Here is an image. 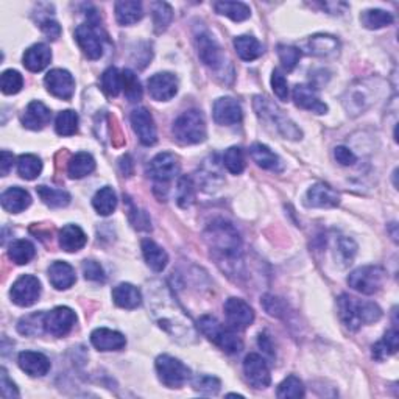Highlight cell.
Segmentation results:
<instances>
[{
    "label": "cell",
    "mask_w": 399,
    "mask_h": 399,
    "mask_svg": "<svg viewBox=\"0 0 399 399\" xmlns=\"http://www.w3.org/2000/svg\"><path fill=\"white\" fill-rule=\"evenodd\" d=\"M180 173V161L173 153L162 152L156 155L148 165V175L156 181V187L162 186L167 189V182L172 181Z\"/></svg>",
    "instance_id": "9"
},
{
    "label": "cell",
    "mask_w": 399,
    "mask_h": 399,
    "mask_svg": "<svg viewBox=\"0 0 399 399\" xmlns=\"http://www.w3.org/2000/svg\"><path fill=\"white\" fill-rule=\"evenodd\" d=\"M50 119H52V111L43 101L38 100L28 104L24 114H22V123H24V127L33 131L43 130L50 122Z\"/></svg>",
    "instance_id": "23"
},
{
    "label": "cell",
    "mask_w": 399,
    "mask_h": 399,
    "mask_svg": "<svg viewBox=\"0 0 399 399\" xmlns=\"http://www.w3.org/2000/svg\"><path fill=\"white\" fill-rule=\"evenodd\" d=\"M24 86V78H22L21 73L18 71H5L0 77V88H2V93L7 95L18 94L19 90Z\"/></svg>",
    "instance_id": "48"
},
{
    "label": "cell",
    "mask_w": 399,
    "mask_h": 399,
    "mask_svg": "<svg viewBox=\"0 0 399 399\" xmlns=\"http://www.w3.org/2000/svg\"><path fill=\"white\" fill-rule=\"evenodd\" d=\"M88 242L84 231L77 225H66L60 231V247L67 253L80 252Z\"/></svg>",
    "instance_id": "27"
},
{
    "label": "cell",
    "mask_w": 399,
    "mask_h": 399,
    "mask_svg": "<svg viewBox=\"0 0 399 399\" xmlns=\"http://www.w3.org/2000/svg\"><path fill=\"white\" fill-rule=\"evenodd\" d=\"M55 130L60 136H73L78 131V114L72 110L61 111L56 116Z\"/></svg>",
    "instance_id": "42"
},
{
    "label": "cell",
    "mask_w": 399,
    "mask_h": 399,
    "mask_svg": "<svg viewBox=\"0 0 399 399\" xmlns=\"http://www.w3.org/2000/svg\"><path fill=\"white\" fill-rule=\"evenodd\" d=\"M309 52L315 56H332L339 53V41L330 35H315L309 39Z\"/></svg>",
    "instance_id": "34"
},
{
    "label": "cell",
    "mask_w": 399,
    "mask_h": 399,
    "mask_svg": "<svg viewBox=\"0 0 399 399\" xmlns=\"http://www.w3.org/2000/svg\"><path fill=\"white\" fill-rule=\"evenodd\" d=\"M214 121L219 125H236L242 121V106L237 100L231 97H223V99L215 100L214 108Z\"/></svg>",
    "instance_id": "19"
},
{
    "label": "cell",
    "mask_w": 399,
    "mask_h": 399,
    "mask_svg": "<svg viewBox=\"0 0 399 399\" xmlns=\"http://www.w3.org/2000/svg\"><path fill=\"white\" fill-rule=\"evenodd\" d=\"M112 300L122 309H136L142 303V295L133 284L122 282L112 289Z\"/></svg>",
    "instance_id": "28"
},
{
    "label": "cell",
    "mask_w": 399,
    "mask_h": 399,
    "mask_svg": "<svg viewBox=\"0 0 399 399\" xmlns=\"http://www.w3.org/2000/svg\"><path fill=\"white\" fill-rule=\"evenodd\" d=\"M262 304H264L265 311L269 312L270 315L281 317L284 306L279 298H275V296H271V295H267V296H264V300H262Z\"/></svg>",
    "instance_id": "57"
},
{
    "label": "cell",
    "mask_w": 399,
    "mask_h": 399,
    "mask_svg": "<svg viewBox=\"0 0 399 399\" xmlns=\"http://www.w3.org/2000/svg\"><path fill=\"white\" fill-rule=\"evenodd\" d=\"M13 164H14L13 153L3 150L2 155H0V173H2V176L8 175L10 170L13 169Z\"/></svg>",
    "instance_id": "60"
},
{
    "label": "cell",
    "mask_w": 399,
    "mask_h": 399,
    "mask_svg": "<svg viewBox=\"0 0 399 399\" xmlns=\"http://www.w3.org/2000/svg\"><path fill=\"white\" fill-rule=\"evenodd\" d=\"M254 108L261 117H264L267 121L276 125V130L284 136V138L293 141L301 139V131L296 128V125L292 121H289V119L282 114V111H279L269 100L262 99V97H256Z\"/></svg>",
    "instance_id": "6"
},
{
    "label": "cell",
    "mask_w": 399,
    "mask_h": 399,
    "mask_svg": "<svg viewBox=\"0 0 399 399\" xmlns=\"http://www.w3.org/2000/svg\"><path fill=\"white\" fill-rule=\"evenodd\" d=\"M2 208L11 214H18L25 210L32 204V197L25 189L21 187H10L2 193Z\"/></svg>",
    "instance_id": "26"
},
{
    "label": "cell",
    "mask_w": 399,
    "mask_h": 399,
    "mask_svg": "<svg viewBox=\"0 0 399 399\" xmlns=\"http://www.w3.org/2000/svg\"><path fill=\"white\" fill-rule=\"evenodd\" d=\"M172 133L180 144L193 145L206 139V122L197 110L182 112L172 127Z\"/></svg>",
    "instance_id": "4"
},
{
    "label": "cell",
    "mask_w": 399,
    "mask_h": 399,
    "mask_svg": "<svg viewBox=\"0 0 399 399\" xmlns=\"http://www.w3.org/2000/svg\"><path fill=\"white\" fill-rule=\"evenodd\" d=\"M234 49L237 55L241 56L243 61H253L258 60L259 56L264 53V47L258 41V39L253 36H239L234 39Z\"/></svg>",
    "instance_id": "33"
},
{
    "label": "cell",
    "mask_w": 399,
    "mask_h": 399,
    "mask_svg": "<svg viewBox=\"0 0 399 399\" xmlns=\"http://www.w3.org/2000/svg\"><path fill=\"white\" fill-rule=\"evenodd\" d=\"M10 295L14 304L21 307L33 306L41 295V282L35 276L24 275L13 284Z\"/></svg>",
    "instance_id": "10"
},
{
    "label": "cell",
    "mask_w": 399,
    "mask_h": 399,
    "mask_svg": "<svg viewBox=\"0 0 399 399\" xmlns=\"http://www.w3.org/2000/svg\"><path fill=\"white\" fill-rule=\"evenodd\" d=\"M36 192L39 198L50 208H64L71 203V195L62 189H53L47 186H38Z\"/></svg>",
    "instance_id": "38"
},
{
    "label": "cell",
    "mask_w": 399,
    "mask_h": 399,
    "mask_svg": "<svg viewBox=\"0 0 399 399\" xmlns=\"http://www.w3.org/2000/svg\"><path fill=\"white\" fill-rule=\"evenodd\" d=\"M36 250L35 245L32 242L25 241V239H21V241H16L10 245L8 250V258L18 265H25L35 258Z\"/></svg>",
    "instance_id": "37"
},
{
    "label": "cell",
    "mask_w": 399,
    "mask_h": 399,
    "mask_svg": "<svg viewBox=\"0 0 399 399\" xmlns=\"http://www.w3.org/2000/svg\"><path fill=\"white\" fill-rule=\"evenodd\" d=\"M156 373L159 380L169 389H180L191 378V370L169 354H162L156 359Z\"/></svg>",
    "instance_id": "5"
},
{
    "label": "cell",
    "mask_w": 399,
    "mask_h": 399,
    "mask_svg": "<svg viewBox=\"0 0 399 399\" xmlns=\"http://www.w3.org/2000/svg\"><path fill=\"white\" fill-rule=\"evenodd\" d=\"M223 164L232 175L242 173L245 169V156H243L242 148H239V147L228 148L223 155Z\"/></svg>",
    "instance_id": "49"
},
{
    "label": "cell",
    "mask_w": 399,
    "mask_h": 399,
    "mask_svg": "<svg viewBox=\"0 0 399 399\" xmlns=\"http://www.w3.org/2000/svg\"><path fill=\"white\" fill-rule=\"evenodd\" d=\"M192 387L197 391L203 393V395H217L221 384L217 378H214V376L202 374L197 376V378L192 380Z\"/></svg>",
    "instance_id": "52"
},
{
    "label": "cell",
    "mask_w": 399,
    "mask_h": 399,
    "mask_svg": "<svg viewBox=\"0 0 399 399\" xmlns=\"http://www.w3.org/2000/svg\"><path fill=\"white\" fill-rule=\"evenodd\" d=\"M204 237H206L209 247L214 252L220 253L223 258L232 259L241 254V236H239L236 228L225 220H217L214 223H210L208 231L204 232Z\"/></svg>",
    "instance_id": "2"
},
{
    "label": "cell",
    "mask_w": 399,
    "mask_h": 399,
    "mask_svg": "<svg viewBox=\"0 0 399 399\" xmlns=\"http://www.w3.org/2000/svg\"><path fill=\"white\" fill-rule=\"evenodd\" d=\"M75 39L80 47H82L83 53L89 60H99L104 55L105 35L97 22L90 21L88 24L78 25L75 30Z\"/></svg>",
    "instance_id": "7"
},
{
    "label": "cell",
    "mask_w": 399,
    "mask_h": 399,
    "mask_svg": "<svg viewBox=\"0 0 399 399\" xmlns=\"http://www.w3.org/2000/svg\"><path fill=\"white\" fill-rule=\"evenodd\" d=\"M279 60L282 62V67L286 71H293L301 58V50L293 45H279L278 47Z\"/></svg>",
    "instance_id": "53"
},
{
    "label": "cell",
    "mask_w": 399,
    "mask_h": 399,
    "mask_svg": "<svg viewBox=\"0 0 399 399\" xmlns=\"http://www.w3.org/2000/svg\"><path fill=\"white\" fill-rule=\"evenodd\" d=\"M361 21L363 27L370 28V30H379V28L391 24L393 16L384 10H367L362 13Z\"/></svg>",
    "instance_id": "43"
},
{
    "label": "cell",
    "mask_w": 399,
    "mask_h": 399,
    "mask_svg": "<svg viewBox=\"0 0 399 399\" xmlns=\"http://www.w3.org/2000/svg\"><path fill=\"white\" fill-rule=\"evenodd\" d=\"M195 200V186L191 176H181L176 187V203L181 208H189Z\"/></svg>",
    "instance_id": "45"
},
{
    "label": "cell",
    "mask_w": 399,
    "mask_h": 399,
    "mask_svg": "<svg viewBox=\"0 0 399 399\" xmlns=\"http://www.w3.org/2000/svg\"><path fill=\"white\" fill-rule=\"evenodd\" d=\"M293 100L296 106L315 114H324L328 111L326 104H323L320 100L317 90L312 86H307V84H296L293 88Z\"/></svg>",
    "instance_id": "21"
},
{
    "label": "cell",
    "mask_w": 399,
    "mask_h": 399,
    "mask_svg": "<svg viewBox=\"0 0 399 399\" xmlns=\"http://www.w3.org/2000/svg\"><path fill=\"white\" fill-rule=\"evenodd\" d=\"M141 247H142V254H144L147 265L150 267L152 270L162 271L165 267H167L169 256L158 243L150 241V239H145V241H142Z\"/></svg>",
    "instance_id": "29"
},
{
    "label": "cell",
    "mask_w": 399,
    "mask_h": 399,
    "mask_svg": "<svg viewBox=\"0 0 399 399\" xmlns=\"http://www.w3.org/2000/svg\"><path fill=\"white\" fill-rule=\"evenodd\" d=\"M385 271L378 265L361 267L348 276V284L363 295H374L384 284Z\"/></svg>",
    "instance_id": "8"
},
{
    "label": "cell",
    "mask_w": 399,
    "mask_h": 399,
    "mask_svg": "<svg viewBox=\"0 0 399 399\" xmlns=\"http://www.w3.org/2000/svg\"><path fill=\"white\" fill-rule=\"evenodd\" d=\"M398 345H399L398 330L396 329L387 330L384 339L373 346V357L378 359V361H384V359L389 357L390 354H395L398 351Z\"/></svg>",
    "instance_id": "39"
},
{
    "label": "cell",
    "mask_w": 399,
    "mask_h": 399,
    "mask_svg": "<svg viewBox=\"0 0 399 399\" xmlns=\"http://www.w3.org/2000/svg\"><path fill=\"white\" fill-rule=\"evenodd\" d=\"M304 203L309 208H335L340 203V197L330 186L317 182L306 192Z\"/></svg>",
    "instance_id": "18"
},
{
    "label": "cell",
    "mask_w": 399,
    "mask_h": 399,
    "mask_svg": "<svg viewBox=\"0 0 399 399\" xmlns=\"http://www.w3.org/2000/svg\"><path fill=\"white\" fill-rule=\"evenodd\" d=\"M259 346L262 348V350H264V352H267V354L273 356V346L270 343V339L267 337L265 334H261L259 335Z\"/></svg>",
    "instance_id": "61"
},
{
    "label": "cell",
    "mask_w": 399,
    "mask_h": 399,
    "mask_svg": "<svg viewBox=\"0 0 399 399\" xmlns=\"http://www.w3.org/2000/svg\"><path fill=\"white\" fill-rule=\"evenodd\" d=\"M356 252H357V245L352 242L351 239H348V237L339 239L337 247H335V258L343 264V267L351 264L356 256Z\"/></svg>",
    "instance_id": "51"
},
{
    "label": "cell",
    "mask_w": 399,
    "mask_h": 399,
    "mask_svg": "<svg viewBox=\"0 0 399 399\" xmlns=\"http://www.w3.org/2000/svg\"><path fill=\"white\" fill-rule=\"evenodd\" d=\"M44 83L49 93L61 100H71L75 93V80L71 75V72L64 69L50 71L45 75Z\"/></svg>",
    "instance_id": "14"
},
{
    "label": "cell",
    "mask_w": 399,
    "mask_h": 399,
    "mask_svg": "<svg viewBox=\"0 0 399 399\" xmlns=\"http://www.w3.org/2000/svg\"><path fill=\"white\" fill-rule=\"evenodd\" d=\"M90 343L99 351H121L127 345V339L117 330L99 328L90 334Z\"/></svg>",
    "instance_id": "20"
},
{
    "label": "cell",
    "mask_w": 399,
    "mask_h": 399,
    "mask_svg": "<svg viewBox=\"0 0 399 399\" xmlns=\"http://www.w3.org/2000/svg\"><path fill=\"white\" fill-rule=\"evenodd\" d=\"M339 313L341 323L352 332H356L363 324L376 323L382 317V311L378 304L356 300L350 295H341L339 298Z\"/></svg>",
    "instance_id": "1"
},
{
    "label": "cell",
    "mask_w": 399,
    "mask_h": 399,
    "mask_svg": "<svg viewBox=\"0 0 399 399\" xmlns=\"http://www.w3.org/2000/svg\"><path fill=\"white\" fill-rule=\"evenodd\" d=\"M0 391H2V396L11 399V398H19L18 387L14 385V382H11L5 368H2V379H0Z\"/></svg>",
    "instance_id": "56"
},
{
    "label": "cell",
    "mask_w": 399,
    "mask_h": 399,
    "mask_svg": "<svg viewBox=\"0 0 399 399\" xmlns=\"http://www.w3.org/2000/svg\"><path fill=\"white\" fill-rule=\"evenodd\" d=\"M49 279L56 290H66L75 284L77 276H75V271H73V269L67 264V262L56 261L50 265Z\"/></svg>",
    "instance_id": "24"
},
{
    "label": "cell",
    "mask_w": 399,
    "mask_h": 399,
    "mask_svg": "<svg viewBox=\"0 0 399 399\" xmlns=\"http://www.w3.org/2000/svg\"><path fill=\"white\" fill-rule=\"evenodd\" d=\"M93 206L100 215L112 214L117 208V195L112 191V187H101L93 198Z\"/></svg>",
    "instance_id": "35"
},
{
    "label": "cell",
    "mask_w": 399,
    "mask_h": 399,
    "mask_svg": "<svg viewBox=\"0 0 399 399\" xmlns=\"http://www.w3.org/2000/svg\"><path fill=\"white\" fill-rule=\"evenodd\" d=\"M45 329V313L44 312H35L30 313L24 318H21L18 324V330L22 335H39Z\"/></svg>",
    "instance_id": "41"
},
{
    "label": "cell",
    "mask_w": 399,
    "mask_h": 399,
    "mask_svg": "<svg viewBox=\"0 0 399 399\" xmlns=\"http://www.w3.org/2000/svg\"><path fill=\"white\" fill-rule=\"evenodd\" d=\"M152 13H153V24H155L156 32H164L165 28L170 25L173 18V10L169 3L165 2H155L152 3Z\"/></svg>",
    "instance_id": "44"
},
{
    "label": "cell",
    "mask_w": 399,
    "mask_h": 399,
    "mask_svg": "<svg viewBox=\"0 0 399 399\" xmlns=\"http://www.w3.org/2000/svg\"><path fill=\"white\" fill-rule=\"evenodd\" d=\"M197 47L200 60L208 67H210V69L217 71L223 66V52H221V47L209 33H200L197 36Z\"/></svg>",
    "instance_id": "17"
},
{
    "label": "cell",
    "mask_w": 399,
    "mask_h": 399,
    "mask_svg": "<svg viewBox=\"0 0 399 399\" xmlns=\"http://www.w3.org/2000/svg\"><path fill=\"white\" fill-rule=\"evenodd\" d=\"M50 60H52V52L47 45L41 43L32 45L24 53V66L30 72H41L50 64Z\"/></svg>",
    "instance_id": "25"
},
{
    "label": "cell",
    "mask_w": 399,
    "mask_h": 399,
    "mask_svg": "<svg viewBox=\"0 0 399 399\" xmlns=\"http://www.w3.org/2000/svg\"><path fill=\"white\" fill-rule=\"evenodd\" d=\"M271 88H273V93L278 97L279 100L282 101H287L289 100V84H287V80L286 77L282 75L281 71L275 69L273 71V75H271Z\"/></svg>",
    "instance_id": "54"
},
{
    "label": "cell",
    "mask_w": 399,
    "mask_h": 399,
    "mask_svg": "<svg viewBox=\"0 0 399 399\" xmlns=\"http://www.w3.org/2000/svg\"><path fill=\"white\" fill-rule=\"evenodd\" d=\"M18 363L22 372H25L32 378H41L45 376L50 370V361L47 356H44L43 352L35 351H24L21 352L18 357Z\"/></svg>",
    "instance_id": "22"
},
{
    "label": "cell",
    "mask_w": 399,
    "mask_h": 399,
    "mask_svg": "<svg viewBox=\"0 0 399 399\" xmlns=\"http://www.w3.org/2000/svg\"><path fill=\"white\" fill-rule=\"evenodd\" d=\"M95 170V159L93 155H89L86 152H80L77 155H73L67 165V173H69L71 178L80 180L88 176L89 173H93Z\"/></svg>",
    "instance_id": "31"
},
{
    "label": "cell",
    "mask_w": 399,
    "mask_h": 399,
    "mask_svg": "<svg viewBox=\"0 0 399 399\" xmlns=\"http://www.w3.org/2000/svg\"><path fill=\"white\" fill-rule=\"evenodd\" d=\"M243 372L250 384L256 387V389H267L270 385V368L259 354H248L245 357Z\"/></svg>",
    "instance_id": "15"
},
{
    "label": "cell",
    "mask_w": 399,
    "mask_h": 399,
    "mask_svg": "<svg viewBox=\"0 0 399 399\" xmlns=\"http://www.w3.org/2000/svg\"><path fill=\"white\" fill-rule=\"evenodd\" d=\"M214 8L219 14L226 16L234 22L247 21L252 16V10L242 2H215Z\"/></svg>",
    "instance_id": "36"
},
{
    "label": "cell",
    "mask_w": 399,
    "mask_h": 399,
    "mask_svg": "<svg viewBox=\"0 0 399 399\" xmlns=\"http://www.w3.org/2000/svg\"><path fill=\"white\" fill-rule=\"evenodd\" d=\"M148 94L156 101H169L178 93V80L173 73L161 72L148 78Z\"/></svg>",
    "instance_id": "12"
},
{
    "label": "cell",
    "mask_w": 399,
    "mask_h": 399,
    "mask_svg": "<svg viewBox=\"0 0 399 399\" xmlns=\"http://www.w3.org/2000/svg\"><path fill=\"white\" fill-rule=\"evenodd\" d=\"M83 275L89 281H95V282H104L105 281V271L101 269V265L99 262L95 261H84L82 265Z\"/></svg>",
    "instance_id": "55"
},
{
    "label": "cell",
    "mask_w": 399,
    "mask_h": 399,
    "mask_svg": "<svg viewBox=\"0 0 399 399\" xmlns=\"http://www.w3.org/2000/svg\"><path fill=\"white\" fill-rule=\"evenodd\" d=\"M226 322L232 329H245L252 326L254 322V311L248 303L241 298H230L225 303Z\"/></svg>",
    "instance_id": "13"
},
{
    "label": "cell",
    "mask_w": 399,
    "mask_h": 399,
    "mask_svg": "<svg viewBox=\"0 0 399 399\" xmlns=\"http://www.w3.org/2000/svg\"><path fill=\"white\" fill-rule=\"evenodd\" d=\"M304 396V387L296 376H289L282 384L278 387V398L287 399V398H303Z\"/></svg>",
    "instance_id": "50"
},
{
    "label": "cell",
    "mask_w": 399,
    "mask_h": 399,
    "mask_svg": "<svg viewBox=\"0 0 399 399\" xmlns=\"http://www.w3.org/2000/svg\"><path fill=\"white\" fill-rule=\"evenodd\" d=\"M77 322L75 312L66 306L55 307L53 311L45 313V330L55 337H64L69 334Z\"/></svg>",
    "instance_id": "11"
},
{
    "label": "cell",
    "mask_w": 399,
    "mask_h": 399,
    "mask_svg": "<svg viewBox=\"0 0 399 399\" xmlns=\"http://www.w3.org/2000/svg\"><path fill=\"white\" fill-rule=\"evenodd\" d=\"M144 18V10L141 2H122L116 3V19L121 25H133Z\"/></svg>",
    "instance_id": "32"
},
{
    "label": "cell",
    "mask_w": 399,
    "mask_h": 399,
    "mask_svg": "<svg viewBox=\"0 0 399 399\" xmlns=\"http://www.w3.org/2000/svg\"><path fill=\"white\" fill-rule=\"evenodd\" d=\"M101 88L110 97H117L122 90V73L116 67H108L101 75Z\"/></svg>",
    "instance_id": "46"
},
{
    "label": "cell",
    "mask_w": 399,
    "mask_h": 399,
    "mask_svg": "<svg viewBox=\"0 0 399 399\" xmlns=\"http://www.w3.org/2000/svg\"><path fill=\"white\" fill-rule=\"evenodd\" d=\"M41 30L45 36L49 39L55 41L56 38H60L61 35V27L58 25V22H55L52 19H45L41 22Z\"/></svg>",
    "instance_id": "59"
},
{
    "label": "cell",
    "mask_w": 399,
    "mask_h": 399,
    "mask_svg": "<svg viewBox=\"0 0 399 399\" xmlns=\"http://www.w3.org/2000/svg\"><path fill=\"white\" fill-rule=\"evenodd\" d=\"M250 155H252L253 161L259 165V167L265 170H273V172H279L282 169V162L278 155H275L269 147L262 144H253L250 148Z\"/></svg>",
    "instance_id": "30"
},
{
    "label": "cell",
    "mask_w": 399,
    "mask_h": 399,
    "mask_svg": "<svg viewBox=\"0 0 399 399\" xmlns=\"http://www.w3.org/2000/svg\"><path fill=\"white\" fill-rule=\"evenodd\" d=\"M334 156H335V159H337V162H340L341 165H352L357 159L354 153H352L350 148L341 147V145L335 148Z\"/></svg>",
    "instance_id": "58"
},
{
    "label": "cell",
    "mask_w": 399,
    "mask_h": 399,
    "mask_svg": "<svg viewBox=\"0 0 399 399\" xmlns=\"http://www.w3.org/2000/svg\"><path fill=\"white\" fill-rule=\"evenodd\" d=\"M18 172L24 180H36L43 172L41 159L35 155H22L18 159Z\"/></svg>",
    "instance_id": "40"
},
{
    "label": "cell",
    "mask_w": 399,
    "mask_h": 399,
    "mask_svg": "<svg viewBox=\"0 0 399 399\" xmlns=\"http://www.w3.org/2000/svg\"><path fill=\"white\" fill-rule=\"evenodd\" d=\"M122 89L130 101H139L142 99L141 82L133 71L125 69L122 72Z\"/></svg>",
    "instance_id": "47"
},
{
    "label": "cell",
    "mask_w": 399,
    "mask_h": 399,
    "mask_svg": "<svg viewBox=\"0 0 399 399\" xmlns=\"http://www.w3.org/2000/svg\"><path fill=\"white\" fill-rule=\"evenodd\" d=\"M198 328L210 341H213V343L217 345L220 350H223L225 352L236 354V352L242 351L243 343L242 340L237 337L234 329L221 324L215 317L210 315L202 317L198 320Z\"/></svg>",
    "instance_id": "3"
},
{
    "label": "cell",
    "mask_w": 399,
    "mask_h": 399,
    "mask_svg": "<svg viewBox=\"0 0 399 399\" xmlns=\"http://www.w3.org/2000/svg\"><path fill=\"white\" fill-rule=\"evenodd\" d=\"M131 125H133L134 133L138 134L139 141L144 145H153L158 141V133L155 127V121H153L152 114L148 112L145 108H136L131 112Z\"/></svg>",
    "instance_id": "16"
}]
</instances>
